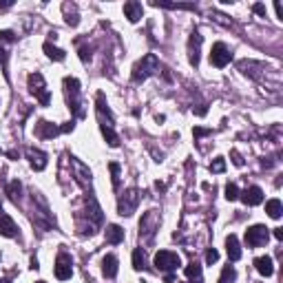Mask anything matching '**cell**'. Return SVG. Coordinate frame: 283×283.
Masks as SVG:
<instances>
[{
	"label": "cell",
	"mask_w": 283,
	"mask_h": 283,
	"mask_svg": "<svg viewBox=\"0 0 283 283\" xmlns=\"http://www.w3.org/2000/svg\"><path fill=\"white\" fill-rule=\"evenodd\" d=\"M217 261H219V252L215 250V248H210V250L206 252V263L213 265V263H217Z\"/></svg>",
	"instance_id": "cell-32"
},
{
	"label": "cell",
	"mask_w": 283,
	"mask_h": 283,
	"mask_svg": "<svg viewBox=\"0 0 283 283\" xmlns=\"http://www.w3.org/2000/svg\"><path fill=\"white\" fill-rule=\"evenodd\" d=\"M274 9H277V16H279V18H283V7H281V2H277V5H274Z\"/></svg>",
	"instance_id": "cell-39"
},
{
	"label": "cell",
	"mask_w": 283,
	"mask_h": 283,
	"mask_svg": "<svg viewBox=\"0 0 283 283\" xmlns=\"http://www.w3.org/2000/svg\"><path fill=\"white\" fill-rule=\"evenodd\" d=\"M181 265V259L177 252L173 250H159L157 255H155V268L157 270H164V272H173V270H177Z\"/></svg>",
	"instance_id": "cell-5"
},
{
	"label": "cell",
	"mask_w": 283,
	"mask_h": 283,
	"mask_svg": "<svg viewBox=\"0 0 283 283\" xmlns=\"http://www.w3.org/2000/svg\"><path fill=\"white\" fill-rule=\"evenodd\" d=\"M62 9H65V14H66V24H71V27H78V22H80V18H78V14H75V5H62Z\"/></svg>",
	"instance_id": "cell-24"
},
{
	"label": "cell",
	"mask_w": 283,
	"mask_h": 283,
	"mask_svg": "<svg viewBox=\"0 0 283 283\" xmlns=\"http://www.w3.org/2000/svg\"><path fill=\"white\" fill-rule=\"evenodd\" d=\"M0 40H5V42H14V40H16L14 31H0Z\"/></svg>",
	"instance_id": "cell-33"
},
{
	"label": "cell",
	"mask_w": 283,
	"mask_h": 283,
	"mask_svg": "<svg viewBox=\"0 0 283 283\" xmlns=\"http://www.w3.org/2000/svg\"><path fill=\"white\" fill-rule=\"evenodd\" d=\"M56 277L60 279V281H66V279H71V274H73V263H71V257L65 255V252H60L56 259Z\"/></svg>",
	"instance_id": "cell-9"
},
{
	"label": "cell",
	"mask_w": 283,
	"mask_h": 283,
	"mask_svg": "<svg viewBox=\"0 0 283 283\" xmlns=\"http://www.w3.org/2000/svg\"><path fill=\"white\" fill-rule=\"evenodd\" d=\"M142 14H144V9H142V5L135 2V0H129V2L124 5V16L129 18V22H139Z\"/></svg>",
	"instance_id": "cell-16"
},
{
	"label": "cell",
	"mask_w": 283,
	"mask_h": 283,
	"mask_svg": "<svg viewBox=\"0 0 283 283\" xmlns=\"http://www.w3.org/2000/svg\"><path fill=\"white\" fill-rule=\"evenodd\" d=\"M226 171V162H223V157H217L213 164H210V173H223Z\"/></svg>",
	"instance_id": "cell-31"
},
{
	"label": "cell",
	"mask_w": 283,
	"mask_h": 283,
	"mask_svg": "<svg viewBox=\"0 0 283 283\" xmlns=\"http://www.w3.org/2000/svg\"><path fill=\"white\" fill-rule=\"evenodd\" d=\"M109 168H111V175H113V188L120 191V164L111 162V164H109Z\"/></svg>",
	"instance_id": "cell-29"
},
{
	"label": "cell",
	"mask_w": 283,
	"mask_h": 283,
	"mask_svg": "<svg viewBox=\"0 0 283 283\" xmlns=\"http://www.w3.org/2000/svg\"><path fill=\"white\" fill-rule=\"evenodd\" d=\"M164 281H166V283H175V277H173V274H166V277H164Z\"/></svg>",
	"instance_id": "cell-43"
},
{
	"label": "cell",
	"mask_w": 283,
	"mask_h": 283,
	"mask_svg": "<svg viewBox=\"0 0 283 283\" xmlns=\"http://www.w3.org/2000/svg\"><path fill=\"white\" fill-rule=\"evenodd\" d=\"M193 283H201V279H197V281H193Z\"/></svg>",
	"instance_id": "cell-45"
},
{
	"label": "cell",
	"mask_w": 283,
	"mask_h": 283,
	"mask_svg": "<svg viewBox=\"0 0 283 283\" xmlns=\"http://www.w3.org/2000/svg\"><path fill=\"white\" fill-rule=\"evenodd\" d=\"M252 9H255V14L265 16V7H263V5H255V7H252Z\"/></svg>",
	"instance_id": "cell-38"
},
{
	"label": "cell",
	"mask_w": 283,
	"mask_h": 283,
	"mask_svg": "<svg viewBox=\"0 0 283 283\" xmlns=\"http://www.w3.org/2000/svg\"><path fill=\"white\" fill-rule=\"evenodd\" d=\"M62 131H60V126H56V124H51V122H44V120H40L36 124V135L40 139H53L56 135H60Z\"/></svg>",
	"instance_id": "cell-12"
},
{
	"label": "cell",
	"mask_w": 283,
	"mask_h": 283,
	"mask_svg": "<svg viewBox=\"0 0 283 283\" xmlns=\"http://www.w3.org/2000/svg\"><path fill=\"white\" fill-rule=\"evenodd\" d=\"M265 213H268L272 219H279L283 215V204L279 199H270L268 204H265Z\"/></svg>",
	"instance_id": "cell-23"
},
{
	"label": "cell",
	"mask_w": 283,
	"mask_h": 283,
	"mask_svg": "<svg viewBox=\"0 0 283 283\" xmlns=\"http://www.w3.org/2000/svg\"><path fill=\"white\" fill-rule=\"evenodd\" d=\"M73 129H75V122H73V120H71V122H66L65 126H60V131H62V133H69V131H73Z\"/></svg>",
	"instance_id": "cell-37"
},
{
	"label": "cell",
	"mask_w": 283,
	"mask_h": 283,
	"mask_svg": "<svg viewBox=\"0 0 283 283\" xmlns=\"http://www.w3.org/2000/svg\"><path fill=\"white\" fill-rule=\"evenodd\" d=\"M11 5H14V2H0V11H7Z\"/></svg>",
	"instance_id": "cell-41"
},
{
	"label": "cell",
	"mask_w": 283,
	"mask_h": 283,
	"mask_svg": "<svg viewBox=\"0 0 283 283\" xmlns=\"http://www.w3.org/2000/svg\"><path fill=\"white\" fill-rule=\"evenodd\" d=\"M133 268L135 270H144L146 268V257H144V250H142V248L133 250Z\"/></svg>",
	"instance_id": "cell-26"
},
{
	"label": "cell",
	"mask_w": 283,
	"mask_h": 283,
	"mask_svg": "<svg viewBox=\"0 0 283 283\" xmlns=\"http://www.w3.org/2000/svg\"><path fill=\"white\" fill-rule=\"evenodd\" d=\"M274 237H277V239H283V228H274Z\"/></svg>",
	"instance_id": "cell-40"
},
{
	"label": "cell",
	"mask_w": 283,
	"mask_h": 283,
	"mask_svg": "<svg viewBox=\"0 0 283 283\" xmlns=\"http://www.w3.org/2000/svg\"><path fill=\"white\" fill-rule=\"evenodd\" d=\"M71 164H73V171H75V181L82 186L84 191L91 193V171H88L82 162H78V159H73V157H71Z\"/></svg>",
	"instance_id": "cell-10"
},
{
	"label": "cell",
	"mask_w": 283,
	"mask_h": 283,
	"mask_svg": "<svg viewBox=\"0 0 283 283\" xmlns=\"http://www.w3.org/2000/svg\"><path fill=\"white\" fill-rule=\"evenodd\" d=\"M5 58H7V53H5V49H2V46H0V65H2V62H5Z\"/></svg>",
	"instance_id": "cell-42"
},
{
	"label": "cell",
	"mask_w": 283,
	"mask_h": 283,
	"mask_svg": "<svg viewBox=\"0 0 283 283\" xmlns=\"http://www.w3.org/2000/svg\"><path fill=\"white\" fill-rule=\"evenodd\" d=\"M201 33L197 31H193L191 33V40H188V60H191V65L193 66H199V46H201Z\"/></svg>",
	"instance_id": "cell-11"
},
{
	"label": "cell",
	"mask_w": 283,
	"mask_h": 283,
	"mask_svg": "<svg viewBox=\"0 0 283 283\" xmlns=\"http://www.w3.org/2000/svg\"><path fill=\"white\" fill-rule=\"evenodd\" d=\"M270 228L261 226V223H257V226L248 228L246 230V243L250 248H259V246H265L268 243V237H270Z\"/></svg>",
	"instance_id": "cell-8"
},
{
	"label": "cell",
	"mask_w": 283,
	"mask_h": 283,
	"mask_svg": "<svg viewBox=\"0 0 283 283\" xmlns=\"http://www.w3.org/2000/svg\"><path fill=\"white\" fill-rule=\"evenodd\" d=\"M107 241L113 243V246L122 243V241H124V228L117 226V223H111V226H107Z\"/></svg>",
	"instance_id": "cell-19"
},
{
	"label": "cell",
	"mask_w": 283,
	"mask_h": 283,
	"mask_svg": "<svg viewBox=\"0 0 283 283\" xmlns=\"http://www.w3.org/2000/svg\"><path fill=\"white\" fill-rule=\"evenodd\" d=\"M137 204H139V191L137 188H129L120 195L117 199V215L122 217H131V215L137 210Z\"/></svg>",
	"instance_id": "cell-3"
},
{
	"label": "cell",
	"mask_w": 283,
	"mask_h": 283,
	"mask_svg": "<svg viewBox=\"0 0 283 283\" xmlns=\"http://www.w3.org/2000/svg\"><path fill=\"white\" fill-rule=\"evenodd\" d=\"M213 131H208V129H193V135L195 137H204V135H210Z\"/></svg>",
	"instance_id": "cell-35"
},
{
	"label": "cell",
	"mask_w": 283,
	"mask_h": 283,
	"mask_svg": "<svg viewBox=\"0 0 283 283\" xmlns=\"http://www.w3.org/2000/svg\"><path fill=\"white\" fill-rule=\"evenodd\" d=\"M38 283H46V281H38Z\"/></svg>",
	"instance_id": "cell-47"
},
{
	"label": "cell",
	"mask_w": 283,
	"mask_h": 283,
	"mask_svg": "<svg viewBox=\"0 0 283 283\" xmlns=\"http://www.w3.org/2000/svg\"><path fill=\"white\" fill-rule=\"evenodd\" d=\"M20 193H22V184H20L18 179L9 181V186H7V195H9L11 201H18L20 199Z\"/></svg>",
	"instance_id": "cell-25"
},
{
	"label": "cell",
	"mask_w": 283,
	"mask_h": 283,
	"mask_svg": "<svg viewBox=\"0 0 283 283\" xmlns=\"http://www.w3.org/2000/svg\"><path fill=\"white\" fill-rule=\"evenodd\" d=\"M235 279H237V270L232 268V265H226V268L221 270L219 283H235Z\"/></svg>",
	"instance_id": "cell-27"
},
{
	"label": "cell",
	"mask_w": 283,
	"mask_h": 283,
	"mask_svg": "<svg viewBox=\"0 0 283 283\" xmlns=\"http://www.w3.org/2000/svg\"><path fill=\"white\" fill-rule=\"evenodd\" d=\"M157 228H159V215H157V210H149V213L142 217V221H139V237H144L146 241H151Z\"/></svg>",
	"instance_id": "cell-6"
},
{
	"label": "cell",
	"mask_w": 283,
	"mask_h": 283,
	"mask_svg": "<svg viewBox=\"0 0 283 283\" xmlns=\"http://www.w3.org/2000/svg\"><path fill=\"white\" fill-rule=\"evenodd\" d=\"M157 71H159L157 56H155V53H146L139 62H135L133 73H131V80H133L135 84H139V82H144V80H149L153 73H157Z\"/></svg>",
	"instance_id": "cell-1"
},
{
	"label": "cell",
	"mask_w": 283,
	"mask_h": 283,
	"mask_svg": "<svg viewBox=\"0 0 283 283\" xmlns=\"http://www.w3.org/2000/svg\"><path fill=\"white\" fill-rule=\"evenodd\" d=\"M230 157H232V164H235V166H243V159H241V155H239L237 151H232Z\"/></svg>",
	"instance_id": "cell-34"
},
{
	"label": "cell",
	"mask_w": 283,
	"mask_h": 283,
	"mask_svg": "<svg viewBox=\"0 0 283 283\" xmlns=\"http://www.w3.org/2000/svg\"><path fill=\"white\" fill-rule=\"evenodd\" d=\"M80 58H82V62H87L88 58H91V51H88L87 46H82V49H80Z\"/></svg>",
	"instance_id": "cell-36"
},
{
	"label": "cell",
	"mask_w": 283,
	"mask_h": 283,
	"mask_svg": "<svg viewBox=\"0 0 283 283\" xmlns=\"http://www.w3.org/2000/svg\"><path fill=\"white\" fill-rule=\"evenodd\" d=\"M226 252L230 257V261H239L241 259V246H239V239L235 235H228L226 237Z\"/></svg>",
	"instance_id": "cell-17"
},
{
	"label": "cell",
	"mask_w": 283,
	"mask_h": 283,
	"mask_svg": "<svg viewBox=\"0 0 283 283\" xmlns=\"http://www.w3.org/2000/svg\"><path fill=\"white\" fill-rule=\"evenodd\" d=\"M232 60V53L223 42H215L213 49H210V65L217 66V69H223L228 66V62Z\"/></svg>",
	"instance_id": "cell-7"
},
{
	"label": "cell",
	"mask_w": 283,
	"mask_h": 283,
	"mask_svg": "<svg viewBox=\"0 0 283 283\" xmlns=\"http://www.w3.org/2000/svg\"><path fill=\"white\" fill-rule=\"evenodd\" d=\"M102 272L107 279H115L117 277V257L115 255H107L102 259Z\"/></svg>",
	"instance_id": "cell-18"
},
{
	"label": "cell",
	"mask_w": 283,
	"mask_h": 283,
	"mask_svg": "<svg viewBox=\"0 0 283 283\" xmlns=\"http://www.w3.org/2000/svg\"><path fill=\"white\" fill-rule=\"evenodd\" d=\"M0 235H2V237H9V239L18 235V226H16V221L5 213H0Z\"/></svg>",
	"instance_id": "cell-14"
},
{
	"label": "cell",
	"mask_w": 283,
	"mask_h": 283,
	"mask_svg": "<svg viewBox=\"0 0 283 283\" xmlns=\"http://www.w3.org/2000/svg\"><path fill=\"white\" fill-rule=\"evenodd\" d=\"M0 208H2V199H0Z\"/></svg>",
	"instance_id": "cell-46"
},
{
	"label": "cell",
	"mask_w": 283,
	"mask_h": 283,
	"mask_svg": "<svg viewBox=\"0 0 283 283\" xmlns=\"http://www.w3.org/2000/svg\"><path fill=\"white\" fill-rule=\"evenodd\" d=\"M226 199H228V201L239 199V188H237V184H228V186H226Z\"/></svg>",
	"instance_id": "cell-30"
},
{
	"label": "cell",
	"mask_w": 283,
	"mask_h": 283,
	"mask_svg": "<svg viewBox=\"0 0 283 283\" xmlns=\"http://www.w3.org/2000/svg\"><path fill=\"white\" fill-rule=\"evenodd\" d=\"M184 274H186L188 279H199V277H201V265L193 261V263H188V265L184 268Z\"/></svg>",
	"instance_id": "cell-28"
},
{
	"label": "cell",
	"mask_w": 283,
	"mask_h": 283,
	"mask_svg": "<svg viewBox=\"0 0 283 283\" xmlns=\"http://www.w3.org/2000/svg\"><path fill=\"white\" fill-rule=\"evenodd\" d=\"M27 157H29V164H31L33 171H44L46 168V153L38 149H27Z\"/></svg>",
	"instance_id": "cell-15"
},
{
	"label": "cell",
	"mask_w": 283,
	"mask_h": 283,
	"mask_svg": "<svg viewBox=\"0 0 283 283\" xmlns=\"http://www.w3.org/2000/svg\"><path fill=\"white\" fill-rule=\"evenodd\" d=\"M255 268L259 274H263V277H272L274 272V263L270 257H259V259H255Z\"/></svg>",
	"instance_id": "cell-20"
},
{
	"label": "cell",
	"mask_w": 283,
	"mask_h": 283,
	"mask_svg": "<svg viewBox=\"0 0 283 283\" xmlns=\"http://www.w3.org/2000/svg\"><path fill=\"white\" fill-rule=\"evenodd\" d=\"M239 197H241V201L246 206H259L263 201V191H261L259 186H248Z\"/></svg>",
	"instance_id": "cell-13"
},
{
	"label": "cell",
	"mask_w": 283,
	"mask_h": 283,
	"mask_svg": "<svg viewBox=\"0 0 283 283\" xmlns=\"http://www.w3.org/2000/svg\"><path fill=\"white\" fill-rule=\"evenodd\" d=\"M31 268H33V270H38V268H40V265H38V259H36V257H33V259H31Z\"/></svg>",
	"instance_id": "cell-44"
},
{
	"label": "cell",
	"mask_w": 283,
	"mask_h": 283,
	"mask_svg": "<svg viewBox=\"0 0 283 283\" xmlns=\"http://www.w3.org/2000/svg\"><path fill=\"white\" fill-rule=\"evenodd\" d=\"M100 131H102L104 139L109 142V146H113V149H117V146H120V135H117L111 126H100Z\"/></svg>",
	"instance_id": "cell-22"
},
{
	"label": "cell",
	"mask_w": 283,
	"mask_h": 283,
	"mask_svg": "<svg viewBox=\"0 0 283 283\" xmlns=\"http://www.w3.org/2000/svg\"><path fill=\"white\" fill-rule=\"evenodd\" d=\"M42 49H44L46 56L51 58V60H56V62H62L66 58V53L62 51V49H58V46H53L51 42H44V46H42Z\"/></svg>",
	"instance_id": "cell-21"
},
{
	"label": "cell",
	"mask_w": 283,
	"mask_h": 283,
	"mask_svg": "<svg viewBox=\"0 0 283 283\" xmlns=\"http://www.w3.org/2000/svg\"><path fill=\"white\" fill-rule=\"evenodd\" d=\"M65 98L69 109L75 113V117H84V109H82V100H80V82L78 78H65Z\"/></svg>",
	"instance_id": "cell-2"
},
{
	"label": "cell",
	"mask_w": 283,
	"mask_h": 283,
	"mask_svg": "<svg viewBox=\"0 0 283 283\" xmlns=\"http://www.w3.org/2000/svg\"><path fill=\"white\" fill-rule=\"evenodd\" d=\"M29 91L36 95V100L42 104V107H49L51 95H49V91H46V84H44L42 73H31V75H29Z\"/></svg>",
	"instance_id": "cell-4"
}]
</instances>
